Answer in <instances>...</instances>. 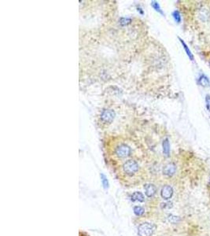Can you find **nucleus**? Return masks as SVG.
Masks as SVG:
<instances>
[{"mask_svg": "<svg viewBox=\"0 0 210 236\" xmlns=\"http://www.w3.org/2000/svg\"><path fill=\"white\" fill-rule=\"evenodd\" d=\"M123 170L128 176H132L139 170V165L135 161L129 160L124 164Z\"/></svg>", "mask_w": 210, "mask_h": 236, "instance_id": "1", "label": "nucleus"}, {"mask_svg": "<svg viewBox=\"0 0 210 236\" xmlns=\"http://www.w3.org/2000/svg\"><path fill=\"white\" fill-rule=\"evenodd\" d=\"M162 147H163V153L166 157H169L170 154V143L168 138H165L163 143H162Z\"/></svg>", "mask_w": 210, "mask_h": 236, "instance_id": "9", "label": "nucleus"}, {"mask_svg": "<svg viewBox=\"0 0 210 236\" xmlns=\"http://www.w3.org/2000/svg\"><path fill=\"white\" fill-rule=\"evenodd\" d=\"M169 220L171 223H173V224H175L179 221V217H175V216H170L169 217Z\"/></svg>", "mask_w": 210, "mask_h": 236, "instance_id": "17", "label": "nucleus"}, {"mask_svg": "<svg viewBox=\"0 0 210 236\" xmlns=\"http://www.w3.org/2000/svg\"><path fill=\"white\" fill-rule=\"evenodd\" d=\"M175 171H176V167L172 163L168 164L167 165L164 166V169H163L164 174L165 176H173L175 172Z\"/></svg>", "mask_w": 210, "mask_h": 236, "instance_id": "6", "label": "nucleus"}, {"mask_svg": "<svg viewBox=\"0 0 210 236\" xmlns=\"http://www.w3.org/2000/svg\"><path fill=\"white\" fill-rule=\"evenodd\" d=\"M162 207H164V208H166V207H168V208H171L172 207V203H163L162 204Z\"/></svg>", "mask_w": 210, "mask_h": 236, "instance_id": "19", "label": "nucleus"}, {"mask_svg": "<svg viewBox=\"0 0 210 236\" xmlns=\"http://www.w3.org/2000/svg\"><path fill=\"white\" fill-rule=\"evenodd\" d=\"M101 179H102V185L105 189H107L109 187V182H108V179H107L106 176L104 175V174L102 173L101 174Z\"/></svg>", "mask_w": 210, "mask_h": 236, "instance_id": "14", "label": "nucleus"}, {"mask_svg": "<svg viewBox=\"0 0 210 236\" xmlns=\"http://www.w3.org/2000/svg\"><path fill=\"white\" fill-rule=\"evenodd\" d=\"M172 17H173L175 21L176 22V23L179 24V23L181 22V16H180V12L178 10H175L174 12L172 13Z\"/></svg>", "mask_w": 210, "mask_h": 236, "instance_id": "13", "label": "nucleus"}, {"mask_svg": "<svg viewBox=\"0 0 210 236\" xmlns=\"http://www.w3.org/2000/svg\"><path fill=\"white\" fill-rule=\"evenodd\" d=\"M178 38H179V39H180V43H181V44H182V46H183V49H184V51H185L186 54H187V55L188 56V57L190 58V60H191V61H194V55H193V54H192V52L191 51V50L189 49L188 46L187 45V44H186L185 42H184L182 39L180 38V37H178Z\"/></svg>", "mask_w": 210, "mask_h": 236, "instance_id": "8", "label": "nucleus"}, {"mask_svg": "<svg viewBox=\"0 0 210 236\" xmlns=\"http://www.w3.org/2000/svg\"><path fill=\"white\" fill-rule=\"evenodd\" d=\"M134 212L136 216H142L144 213V209L142 207L136 206L134 208Z\"/></svg>", "mask_w": 210, "mask_h": 236, "instance_id": "15", "label": "nucleus"}, {"mask_svg": "<svg viewBox=\"0 0 210 236\" xmlns=\"http://www.w3.org/2000/svg\"><path fill=\"white\" fill-rule=\"evenodd\" d=\"M131 22V18H126V17H122V18H120V24L122 26H124V25H128V24H130Z\"/></svg>", "mask_w": 210, "mask_h": 236, "instance_id": "16", "label": "nucleus"}, {"mask_svg": "<svg viewBox=\"0 0 210 236\" xmlns=\"http://www.w3.org/2000/svg\"><path fill=\"white\" fill-rule=\"evenodd\" d=\"M172 194H173V190H172V187H170L169 185H166L164 186L162 190H161V196L162 198L165 199V200H168L169 198H172Z\"/></svg>", "mask_w": 210, "mask_h": 236, "instance_id": "5", "label": "nucleus"}, {"mask_svg": "<svg viewBox=\"0 0 210 236\" xmlns=\"http://www.w3.org/2000/svg\"><path fill=\"white\" fill-rule=\"evenodd\" d=\"M115 154L120 158H124V157H128L130 155L131 148L124 143L120 144L115 149Z\"/></svg>", "mask_w": 210, "mask_h": 236, "instance_id": "2", "label": "nucleus"}, {"mask_svg": "<svg viewBox=\"0 0 210 236\" xmlns=\"http://www.w3.org/2000/svg\"><path fill=\"white\" fill-rule=\"evenodd\" d=\"M139 236H151L153 232V226L150 223H143L138 229Z\"/></svg>", "mask_w": 210, "mask_h": 236, "instance_id": "3", "label": "nucleus"}, {"mask_svg": "<svg viewBox=\"0 0 210 236\" xmlns=\"http://www.w3.org/2000/svg\"><path fill=\"white\" fill-rule=\"evenodd\" d=\"M151 6H152V7H153L157 12H158V13H160V14H162V15H164V12L162 11L161 6H160V5H159V3H158V2H156V1H152V2H151Z\"/></svg>", "mask_w": 210, "mask_h": 236, "instance_id": "12", "label": "nucleus"}, {"mask_svg": "<svg viewBox=\"0 0 210 236\" xmlns=\"http://www.w3.org/2000/svg\"><path fill=\"white\" fill-rule=\"evenodd\" d=\"M205 103H206V107L208 110L210 111V95H207L205 96Z\"/></svg>", "mask_w": 210, "mask_h": 236, "instance_id": "18", "label": "nucleus"}, {"mask_svg": "<svg viewBox=\"0 0 210 236\" xmlns=\"http://www.w3.org/2000/svg\"><path fill=\"white\" fill-rule=\"evenodd\" d=\"M198 84L201 86H202V87H208V86H209L210 84L209 80V78L205 75H202V76H200L199 78H198Z\"/></svg>", "mask_w": 210, "mask_h": 236, "instance_id": "10", "label": "nucleus"}, {"mask_svg": "<svg viewBox=\"0 0 210 236\" xmlns=\"http://www.w3.org/2000/svg\"><path fill=\"white\" fill-rule=\"evenodd\" d=\"M145 191H146V194L147 197H152L156 194V191H157V188L153 184H151V183H148V184H146L144 187Z\"/></svg>", "mask_w": 210, "mask_h": 236, "instance_id": "7", "label": "nucleus"}, {"mask_svg": "<svg viewBox=\"0 0 210 236\" xmlns=\"http://www.w3.org/2000/svg\"><path fill=\"white\" fill-rule=\"evenodd\" d=\"M131 198L133 201H140V202H142V201H144V196H143L142 193L140 192H135L134 194H132Z\"/></svg>", "mask_w": 210, "mask_h": 236, "instance_id": "11", "label": "nucleus"}, {"mask_svg": "<svg viewBox=\"0 0 210 236\" xmlns=\"http://www.w3.org/2000/svg\"><path fill=\"white\" fill-rule=\"evenodd\" d=\"M115 118V113L112 109H104L101 114V120L105 124H110Z\"/></svg>", "mask_w": 210, "mask_h": 236, "instance_id": "4", "label": "nucleus"}]
</instances>
